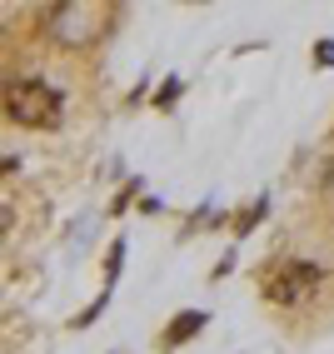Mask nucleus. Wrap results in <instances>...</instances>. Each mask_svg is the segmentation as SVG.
I'll return each instance as SVG.
<instances>
[{"label": "nucleus", "mask_w": 334, "mask_h": 354, "mask_svg": "<svg viewBox=\"0 0 334 354\" xmlns=\"http://www.w3.org/2000/svg\"><path fill=\"white\" fill-rule=\"evenodd\" d=\"M6 115L26 130H55L60 115H65V100H60V90L45 85V80H15L6 90Z\"/></svg>", "instance_id": "obj_1"}, {"label": "nucleus", "mask_w": 334, "mask_h": 354, "mask_svg": "<svg viewBox=\"0 0 334 354\" xmlns=\"http://www.w3.org/2000/svg\"><path fill=\"white\" fill-rule=\"evenodd\" d=\"M324 265H309V259H275V265L259 274V295L270 304H304L319 290Z\"/></svg>", "instance_id": "obj_2"}, {"label": "nucleus", "mask_w": 334, "mask_h": 354, "mask_svg": "<svg viewBox=\"0 0 334 354\" xmlns=\"http://www.w3.org/2000/svg\"><path fill=\"white\" fill-rule=\"evenodd\" d=\"M105 6H90V0H65V6H50V35L60 45H90L105 30Z\"/></svg>", "instance_id": "obj_3"}, {"label": "nucleus", "mask_w": 334, "mask_h": 354, "mask_svg": "<svg viewBox=\"0 0 334 354\" xmlns=\"http://www.w3.org/2000/svg\"><path fill=\"white\" fill-rule=\"evenodd\" d=\"M200 329H205V315H180V319H170V329H165V349L185 344L189 335H200Z\"/></svg>", "instance_id": "obj_4"}, {"label": "nucleus", "mask_w": 334, "mask_h": 354, "mask_svg": "<svg viewBox=\"0 0 334 354\" xmlns=\"http://www.w3.org/2000/svg\"><path fill=\"white\" fill-rule=\"evenodd\" d=\"M175 95H180V80L170 75V80L160 85V95H155V105H160V110H170V100H175Z\"/></svg>", "instance_id": "obj_5"}, {"label": "nucleus", "mask_w": 334, "mask_h": 354, "mask_svg": "<svg viewBox=\"0 0 334 354\" xmlns=\"http://www.w3.org/2000/svg\"><path fill=\"white\" fill-rule=\"evenodd\" d=\"M315 60H319V65H334V40H319V45H315Z\"/></svg>", "instance_id": "obj_6"}]
</instances>
